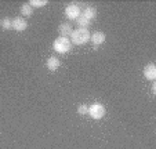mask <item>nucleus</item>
I'll list each match as a JSON object with an SVG mask.
<instances>
[{
    "label": "nucleus",
    "instance_id": "nucleus-12",
    "mask_svg": "<svg viewBox=\"0 0 156 149\" xmlns=\"http://www.w3.org/2000/svg\"><path fill=\"white\" fill-rule=\"evenodd\" d=\"M77 25H79V28H84V29H87V27H90V23H91V21H88L87 18H84L82 14L79 15V18H77Z\"/></svg>",
    "mask_w": 156,
    "mask_h": 149
},
{
    "label": "nucleus",
    "instance_id": "nucleus-15",
    "mask_svg": "<svg viewBox=\"0 0 156 149\" xmlns=\"http://www.w3.org/2000/svg\"><path fill=\"white\" fill-rule=\"evenodd\" d=\"M77 112H79L80 115H87V112H88V106H87V105H80L79 108H77Z\"/></svg>",
    "mask_w": 156,
    "mask_h": 149
},
{
    "label": "nucleus",
    "instance_id": "nucleus-3",
    "mask_svg": "<svg viewBox=\"0 0 156 149\" xmlns=\"http://www.w3.org/2000/svg\"><path fill=\"white\" fill-rule=\"evenodd\" d=\"M87 115H90V116H91L94 120H100V119H102V117L105 116V106H104L102 104H100V102H94V104H91V105L88 106V112H87Z\"/></svg>",
    "mask_w": 156,
    "mask_h": 149
},
{
    "label": "nucleus",
    "instance_id": "nucleus-4",
    "mask_svg": "<svg viewBox=\"0 0 156 149\" xmlns=\"http://www.w3.org/2000/svg\"><path fill=\"white\" fill-rule=\"evenodd\" d=\"M80 14H82L80 7L76 6V4H69V6H66V9H65V15H66V18H69V20H77Z\"/></svg>",
    "mask_w": 156,
    "mask_h": 149
},
{
    "label": "nucleus",
    "instance_id": "nucleus-8",
    "mask_svg": "<svg viewBox=\"0 0 156 149\" xmlns=\"http://www.w3.org/2000/svg\"><path fill=\"white\" fill-rule=\"evenodd\" d=\"M82 15L84 18H87L88 21H93L95 17H97V10H95V7L88 6V7H86V9L82 11Z\"/></svg>",
    "mask_w": 156,
    "mask_h": 149
},
{
    "label": "nucleus",
    "instance_id": "nucleus-2",
    "mask_svg": "<svg viewBox=\"0 0 156 149\" xmlns=\"http://www.w3.org/2000/svg\"><path fill=\"white\" fill-rule=\"evenodd\" d=\"M53 48L54 51H57L58 54H66L71 51L72 48V43H71V39L68 37H57L53 43Z\"/></svg>",
    "mask_w": 156,
    "mask_h": 149
},
{
    "label": "nucleus",
    "instance_id": "nucleus-9",
    "mask_svg": "<svg viewBox=\"0 0 156 149\" xmlns=\"http://www.w3.org/2000/svg\"><path fill=\"white\" fill-rule=\"evenodd\" d=\"M72 27H71V23H61L58 28V32L59 35H61V37H68V36H71L72 33Z\"/></svg>",
    "mask_w": 156,
    "mask_h": 149
},
{
    "label": "nucleus",
    "instance_id": "nucleus-11",
    "mask_svg": "<svg viewBox=\"0 0 156 149\" xmlns=\"http://www.w3.org/2000/svg\"><path fill=\"white\" fill-rule=\"evenodd\" d=\"M21 14L24 15V17H30L33 14V7L29 3H24L21 6Z\"/></svg>",
    "mask_w": 156,
    "mask_h": 149
},
{
    "label": "nucleus",
    "instance_id": "nucleus-1",
    "mask_svg": "<svg viewBox=\"0 0 156 149\" xmlns=\"http://www.w3.org/2000/svg\"><path fill=\"white\" fill-rule=\"evenodd\" d=\"M88 40H90V32H88V29L77 28V29L72 30V33H71V43L72 44L82 46V44L87 43Z\"/></svg>",
    "mask_w": 156,
    "mask_h": 149
},
{
    "label": "nucleus",
    "instance_id": "nucleus-7",
    "mask_svg": "<svg viewBox=\"0 0 156 149\" xmlns=\"http://www.w3.org/2000/svg\"><path fill=\"white\" fill-rule=\"evenodd\" d=\"M144 76L148 80H155L156 79V66L153 64H149L145 66L144 69Z\"/></svg>",
    "mask_w": 156,
    "mask_h": 149
},
{
    "label": "nucleus",
    "instance_id": "nucleus-13",
    "mask_svg": "<svg viewBox=\"0 0 156 149\" xmlns=\"http://www.w3.org/2000/svg\"><path fill=\"white\" fill-rule=\"evenodd\" d=\"M0 27L4 30L12 29V20H10V18H3V20L0 21Z\"/></svg>",
    "mask_w": 156,
    "mask_h": 149
},
{
    "label": "nucleus",
    "instance_id": "nucleus-6",
    "mask_svg": "<svg viewBox=\"0 0 156 149\" xmlns=\"http://www.w3.org/2000/svg\"><path fill=\"white\" fill-rule=\"evenodd\" d=\"M90 41H91L94 46H100V44H102L104 41H105V33L100 32V30L91 33V35H90Z\"/></svg>",
    "mask_w": 156,
    "mask_h": 149
},
{
    "label": "nucleus",
    "instance_id": "nucleus-14",
    "mask_svg": "<svg viewBox=\"0 0 156 149\" xmlns=\"http://www.w3.org/2000/svg\"><path fill=\"white\" fill-rule=\"evenodd\" d=\"M29 4L32 7H36V9H39V7L47 6V0H30Z\"/></svg>",
    "mask_w": 156,
    "mask_h": 149
},
{
    "label": "nucleus",
    "instance_id": "nucleus-10",
    "mask_svg": "<svg viewBox=\"0 0 156 149\" xmlns=\"http://www.w3.org/2000/svg\"><path fill=\"white\" fill-rule=\"evenodd\" d=\"M59 65H61V61L57 57H50L47 59V68L50 70H57L59 68Z\"/></svg>",
    "mask_w": 156,
    "mask_h": 149
},
{
    "label": "nucleus",
    "instance_id": "nucleus-5",
    "mask_svg": "<svg viewBox=\"0 0 156 149\" xmlns=\"http://www.w3.org/2000/svg\"><path fill=\"white\" fill-rule=\"evenodd\" d=\"M28 23L27 21H25V18L22 17H17L12 20V29L17 30V32H24L25 29H27Z\"/></svg>",
    "mask_w": 156,
    "mask_h": 149
}]
</instances>
